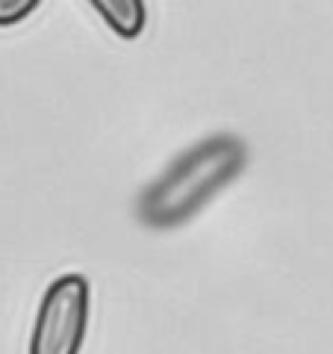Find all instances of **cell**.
Wrapping results in <instances>:
<instances>
[{
  "instance_id": "6da1fadb",
  "label": "cell",
  "mask_w": 333,
  "mask_h": 354,
  "mask_svg": "<svg viewBox=\"0 0 333 354\" xmlns=\"http://www.w3.org/2000/svg\"><path fill=\"white\" fill-rule=\"evenodd\" d=\"M248 162L245 142L218 133L180 153L139 198V218L148 227H177L204 209L236 180Z\"/></svg>"
},
{
  "instance_id": "7a4b0ae2",
  "label": "cell",
  "mask_w": 333,
  "mask_h": 354,
  "mask_svg": "<svg viewBox=\"0 0 333 354\" xmlns=\"http://www.w3.org/2000/svg\"><path fill=\"white\" fill-rule=\"evenodd\" d=\"M92 290L83 274H62L41 295L30 354H80L88 330Z\"/></svg>"
},
{
  "instance_id": "3957f363",
  "label": "cell",
  "mask_w": 333,
  "mask_h": 354,
  "mask_svg": "<svg viewBox=\"0 0 333 354\" xmlns=\"http://www.w3.org/2000/svg\"><path fill=\"white\" fill-rule=\"evenodd\" d=\"M92 6L106 21V27L121 39H136L145 30L148 6L142 0H95Z\"/></svg>"
},
{
  "instance_id": "277c9868",
  "label": "cell",
  "mask_w": 333,
  "mask_h": 354,
  "mask_svg": "<svg viewBox=\"0 0 333 354\" xmlns=\"http://www.w3.org/2000/svg\"><path fill=\"white\" fill-rule=\"evenodd\" d=\"M36 6V0H0V27H12L24 21Z\"/></svg>"
}]
</instances>
